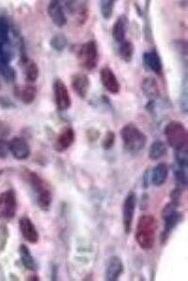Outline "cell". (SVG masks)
I'll return each instance as SVG.
<instances>
[{"label":"cell","instance_id":"1f68e13d","mask_svg":"<svg viewBox=\"0 0 188 281\" xmlns=\"http://www.w3.org/2000/svg\"><path fill=\"white\" fill-rule=\"evenodd\" d=\"M9 236L10 232L7 225L5 224H0V255L6 249Z\"/></svg>","mask_w":188,"mask_h":281},{"label":"cell","instance_id":"484cf974","mask_svg":"<svg viewBox=\"0 0 188 281\" xmlns=\"http://www.w3.org/2000/svg\"><path fill=\"white\" fill-rule=\"evenodd\" d=\"M134 50H135V48H134L133 42L131 41L124 40L123 42H120V45H119V50H118L119 57L126 63H130L132 61Z\"/></svg>","mask_w":188,"mask_h":281},{"label":"cell","instance_id":"9a60e30c","mask_svg":"<svg viewBox=\"0 0 188 281\" xmlns=\"http://www.w3.org/2000/svg\"><path fill=\"white\" fill-rule=\"evenodd\" d=\"M72 87L80 99H85L91 88L90 78L83 73L75 74L72 77Z\"/></svg>","mask_w":188,"mask_h":281},{"label":"cell","instance_id":"52a82bcc","mask_svg":"<svg viewBox=\"0 0 188 281\" xmlns=\"http://www.w3.org/2000/svg\"><path fill=\"white\" fill-rule=\"evenodd\" d=\"M17 211V197L14 190H7L0 194V220L11 221Z\"/></svg>","mask_w":188,"mask_h":281},{"label":"cell","instance_id":"f1b7e54d","mask_svg":"<svg viewBox=\"0 0 188 281\" xmlns=\"http://www.w3.org/2000/svg\"><path fill=\"white\" fill-rule=\"evenodd\" d=\"M67 39L63 34H56L53 36L50 40V46L56 51H62L67 45Z\"/></svg>","mask_w":188,"mask_h":281},{"label":"cell","instance_id":"5bb4252c","mask_svg":"<svg viewBox=\"0 0 188 281\" xmlns=\"http://www.w3.org/2000/svg\"><path fill=\"white\" fill-rule=\"evenodd\" d=\"M19 228L21 231L22 236L30 244H37L39 242V232L36 228L35 225L31 221V219L23 216L19 219Z\"/></svg>","mask_w":188,"mask_h":281},{"label":"cell","instance_id":"3957f363","mask_svg":"<svg viewBox=\"0 0 188 281\" xmlns=\"http://www.w3.org/2000/svg\"><path fill=\"white\" fill-rule=\"evenodd\" d=\"M164 134L169 147L174 148L176 151L187 148V130L181 122H169L164 128Z\"/></svg>","mask_w":188,"mask_h":281},{"label":"cell","instance_id":"6da1fadb","mask_svg":"<svg viewBox=\"0 0 188 281\" xmlns=\"http://www.w3.org/2000/svg\"><path fill=\"white\" fill-rule=\"evenodd\" d=\"M158 224L157 220L153 215H142L140 216L137 228H136V241L138 245L144 250L152 249L155 241L157 233Z\"/></svg>","mask_w":188,"mask_h":281},{"label":"cell","instance_id":"ffe728a7","mask_svg":"<svg viewBox=\"0 0 188 281\" xmlns=\"http://www.w3.org/2000/svg\"><path fill=\"white\" fill-rule=\"evenodd\" d=\"M127 28H128L127 16L126 15L118 16L112 27V36L116 40V42L120 43L124 41Z\"/></svg>","mask_w":188,"mask_h":281},{"label":"cell","instance_id":"d590c367","mask_svg":"<svg viewBox=\"0 0 188 281\" xmlns=\"http://www.w3.org/2000/svg\"><path fill=\"white\" fill-rule=\"evenodd\" d=\"M176 161L181 167H185L187 165V149H181L176 151Z\"/></svg>","mask_w":188,"mask_h":281},{"label":"cell","instance_id":"ab89813d","mask_svg":"<svg viewBox=\"0 0 188 281\" xmlns=\"http://www.w3.org/2000/svg\"><path fill=\"white\" fill-rule=\"evenodd\" d=\"M40 279L38 275H30V277H28V280H35L38 281Z\"/></svg>","mask_w":188,"mask_h":281},{"label":"cell","instance_id":"836d02e7","mask_svg":"<svg viewBox=\"0 0 188 281\" xmlns=\"http://www.w3.org/2000/svg\"><path fill=\"white\" fill-rule=\"evenodd\" d=\"M176 182H177V187H180L181 189L186 187L187 184V178H186V174L183 170H177L176 174Z\"/></svg>","mask_w":188,"mask_h":281},{"label":"cell","instance_id":"9c48e42d","mask_svg":"<svg viewBox=\"0 0 188 281\" xmlns=\"http://www.w3.org/2000/svg\"><path fill=\"white\" fill-rule=\"evenodd\" d=\"M137 207V196L135 193H129L124 199V203L122 207V221H123V228L126 234H130L132 230L133 222L135 211Z\"/></svg>","mask_w":188,"mask_h":281},{"label":"cell","instance_id":"f35d334b","mask_svg":"<svg viewBox=\"0 0 188 281\" xmlns=\"http://www.w3.org/2000/svg\"><path fill=\"white\" fill-rule=\"evenodd\" d=\"M149 172L147 171L146 173L144 174V176H143V182H144V188H148V180H149Z\"/></svg>","mask_w":188,"mask_h":281},{"label":"cell","instance_id":"8fae6325","mask_svg":"<svg viewBox=\"0 0 188 281\" xmlns=\"http://www.w3.org/2000/svg\"><path fill=\"white\" fill-rule=\"evenodd\" d=\"M10 152L18 161L28 159L30 155V147L28 142L21 137H14L9 142Z\"/></svg>","mask_w":188,"mask_h":281},{"label":"cell","instance_id":"d6a6232c","mask_svg":"<svg viewBox=\"0 0 188 281\" xmlns=\"http://www.w3.org/2000/svg\"><path fill=\"white\" fill-rule=\"evenodd\" d=\"M115 140H116V135L113 131H107L105 133L104 139L102 140V147L105 150H109L111 149L114 145H115Z\"/></svg>","mask_w":188,"mask_h":281},{"label":"cell","instance_id":"603a6c76","mask_svg":"<svg viewBox=\"0 0 188 281\" xmlns=\"http://www.w3.org/2000/svg\"><path fill=\"white\" fill-rule=\"evenodd\" d=\"M19 255H20V260L24 267L27 268L28 270L35 271L37 269V263L35 259L31 255V252L29 250L28 246L26 245H21L19 247Z\"/></svg>","mask_w":188,"mask_h":281},{"label":"cell","instance_id":"cb8c5ba5","mask_svg":"<svg viewBox=\"0 0 188 281\" xmlns=\"http://www.w3.org/2000/svg\"><path fill=\"white\" fill-rule=\"evenodd\" d=\"M167 153L166 144L162 140H154L149 149V158L153 161H158Z\"/></svg>","mask_w":188,"mask_h":281},{"label":"cell","instance_id":"277c9868","mask_svg":"<svg viewBox=\"0 0 188 281\" xmlns=\"http://www.w3.org/2000/svg\"><path fill=\"white\" fill-rule=\"evenodd\" d=\"M12 25L7 16L0 14V65L10 64L14 58L11 42Z\"/></svg>","mask_w":188,"mask_h":281},{"label":"cell","instance_id":"30bf717a","mask_svg":"<svg viewBox=\"0 0 188 281\" xmlns=\"http://www.w3.org/2000/svg\"><path fill=\"white\" fill-rule=\"evenodd\" d=\"M21 176L23 180H25L33 189L37 196L50 190L47 184L42 177L30 169L23 167L21 170Z\"/></svg>","mask_w":188,"mask_h":281},{"label":"cell","instance_id":"4fadbf2b","mask_svg":"<svg viewBox=\"0 0 188 281\" xmlns=\"http://www.w3.org/2000/svg\"><path fill=\"white\" fill-rule=\"evenodd\" d=\"M100 78L103 86L110 93L116 95L120 90V84L115 73L108 66L103 67L100 71Z\"/></svg>","mask_w":188,"mask_h":281},{"label":"cell","instance_id":"8992f818","mask_svg":"<svg viewBox=\"0 0 188 281\" xmlns=\"http://www.w3.org/2000/svg\"><path fill=\"white\" fill-rule=\"evenodd\" d=\"M77 59L80 65L86 70L95 69L99 62V52L95 41H88L80 45L77 51Z\"/></svg>","mask_w":188,"mask_h":281},{"label":"cell","instance_id":"d6986e66","mask_svg":"<svg viewBox=\"0 0 188 281\" xmlns=\"http://www.w3.org/2000/svg\"><path fill=\"white\" fill-rule=\"evenodd\" d=\"M124 271V266L121 260L118 257H112L108 261L105 271V280H118Z\"/></svg>","mask_w":188,"mask_h":281},{"label":"cell","instance_id":"4316f807","mask_svg":"<svg viewBox=\"0 0 188 281\" xmlns=\"http://www.w3.org/2000/svg\"><path fill=\"white\" fill-rule=\"evenodd\" d=\"M52 204V193L51 190L46 191L37 196V205L42 211H48Z\"/></svg>","mask_w":188,"mask_h":281},{"label":"cell","instance_id":"2e32d148","mask_svg":"<svg viewBox=\"0 0 188 281\" xmlns=\"http://www.w3.org/2000/svg\"><path fill=\"white\" fill-rule=\"evenodd\" d=\"M76 140V132L74 128L71 127H66L63 128L61 132L57 135L55 148L56 151L62 152L64 150L70 148Z\"/></svg>","mask_w":188,"mask_h":281},{"label":"cell","instance_id":"e0dca14e","mask_svg":"<svg viewBox=\"0 0 188 281\" xmlns=\"http://www.w3.org/2000/svg\"><path fill=\"white\" fill-rule=\"evenodd\" d=\"M47 13L52 22L58 28L66 25L67 18L64 13L62 5L59 1H51L47 8Z\"/></svg>","mask_w":188,"mask_h":281},{"label":"cell","instance_id":"f546056e","mask_svg":"<svg viewBox=\"0 0 188 281\" xmlns=\"http://www.w3.org/2000/svg\"><path fill=\"white\" fill-rule=\"evenodd\" d=\"M0 74L9 83H13L16 78V72L10 64L0 65Z\"/></svg>","mask_w":188,"mask_h":281},{"label":"cell","instance_id":"44dd1931","mask_svg":"<svg viewBox=\"0 0 188 281\" xmlns=\"http://www.w3.org/2000/svg\"><path fill=\"white\" fill-rule=\"evenodd\" d=\"M168 176V168L165 162L158 163L152 171V176H150L154 186H161L167 180Z\"/></svg>","mask_w":188,"mask_h":281},{"label":"cell","instance_id":"4dcf8cb0","mask_svg":"<svg viewBox=\"0 0 188 281\" xmlns=\"http://www.w3.org/2000/svg\"><path fill=\"white\" fill-rule=\"evenodd\" d=\"M115 7V1L105 0L101 2V14L105 20L110 19L113 15V11Z\"/></svg>","mask_w":188,"mask_h":281},{"label":"cell","instance_id":"ba28073f","mask_svg":"<svg viewBox=\"0 0 188 281\" xmlns=\"http://www.w3.org/2000/svg\"><path fill=\"white\" fill-rule=\"evenodd\" d=\"M53 89L56 109L59 112H66L69 110L72 105V99L67 86L61 79H56L53 84Z\"/></svg>","mask_w":188,"mask_h":281},{"label":"cell","instance_id":"e575fe53","mask_svg":"<svg viewBox=\"0 0 188 281\" xmlns=\"http://www.w3.org/2000/svg\"><path fill=\"white\" fill-rule=\"evenodd\" d=\"M181 197H182V189L180 187H176L174 190L171 191V194H170L171 203L179 207L181 205Z\"/></svg>","mask_w":188,"mask_h":281},{"label":"cell","instance_id":"7c38bea8","mask_svg":"<svg viewBox=\"0 0 188 281\" xmlns=\"http://www.w3.org/2000/svg\"><path fill=\"white\" fill-rule=\"evenodd\" d=\"M66 7L71 14L77 17V20L79 25H84L90 14L89 5L86 1H68L66 2Z\"/></svg>","mask_w":188,"mask_h":281},{"label":"cell","instance_id":"5b68a950","mask_svg":"<svg viewBox=\"0 0 188 281\" xmlns=\"http://www.w3.org/2000/svg\"><path fill=\"white\" fill-rule=\"evenodd\" d=\"M162 217L164 220V230L162 232V244H166L175 227L179 225L183 218L182 212L178 210V207L171 202L166 205L162 211Z\"/></svg>","mask_w":188,"mask_h":281},{"label":"cell","instance_id":"74e56055","mask_svg":"<svg viewBox=\"0 0 188 281\" xmlns=\"http://www.w3.org/2000/svg\"><path fill=\"white\" fill-rule=\"evenodd\" d=\"M11 132V127L4 122H0V139L6 137Z\"/></svg>","mask_w":188,"mask_h":281},{"label":"cell","instance_id":"7a4b0ae2","mask_svg":"<svg viewBox=\"0 0 188 281\" xmlns=\"http://www.w3.org/2000/svg\"><path fill=\"white\" fill-rule=\"evenodd\" d=\"M123 147L129 153H138L147 144V136L139 127L133 124H127L120 130Z\"/></svg>","mask_w":188,"mask_h":281},{"label":"cell","instance_id":"8d00e7d4","mask_svg":"<svg viewBox=\"0 0 188 281\" xmlns=\"http://www.w3.org/2000/svg\"><path fill=\"white\" fill-rule=\"evenodd\" d=\"M9 152V143L4 139H0V159H6Z\"/></svg>","mask_w":188,"mask_h":281},{"label":"cell","instance_id":"d4e9b609","mask_svg":"<svg viewBox=\"0 0 188 281\" xmlns=\"http://www.w3.org/2000/svg\"><path fill=\"white\" fill-rule=\"evenodd\" d=\"M142 91L149 99H154L159 96V89L156 80L153 77H147L142 82Z\"/></svg>","mask_w":188,"mask_h":281},{"label":"cell","instance_id":"ac0fdd59","mask_svg":"<svg viewBox=\"0 0 188 281\" xmlns=\"http://www.w3.org/2000/svg\"><path fill=\"white\" fill-rule=\"evenodd\" d=\"M143 64L149 70L161 76L163 73V64L159 53L155 50H149L143 54Z\"/></svg>","mask_w":188,"mask_h":281},{"label":"cell","instance_id":"7402d4cb","mask_svg":"<svg viewBox=\"0 0 188 281\" xmlns=\"http://www.w3.org/2000/svg\"><path fill=\"white\" fill-rule=\"evenodd\" d=\"M17 98L21 99L22 102L26 105L31 104L37 97V88L33 85H26L22 89L16 88V91H14Z\"/></svg>","mask_w":188,"mask_h":281},{"label":"cell","instance_id":"83f0119b","mask_svg":"<svg viewBox=\"0 0 188 281\" xmlns=\"http://www.w3.org/2000/svg\"><path fill=\"white\" fill-rule=\"evenodd\" d=\"M26 80L29 83H33L37 80V78L39 77V67L38 65L33 63V62H28L26 64Z\"/></svg>","mask_w":188,"mask_h":281}]
</instances>
